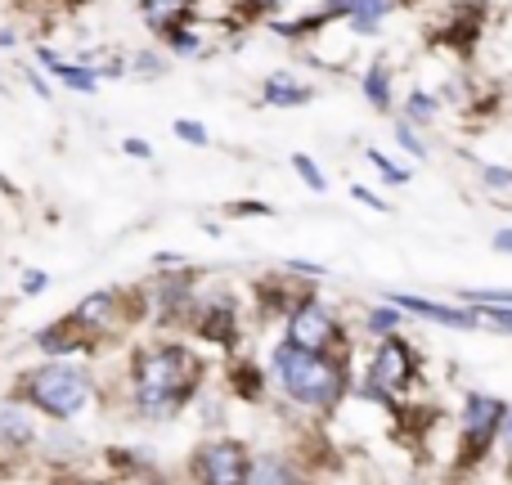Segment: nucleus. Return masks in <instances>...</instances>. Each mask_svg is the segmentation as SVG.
Instances as JSON below:
<instances>
[{
    "mask_svg": "<svg viewBox=\"0 0 512 485\" xmlns=\"http://www.w3.org/2000/svg\"><path fill=\"white\" fill-rule=\"evenodd\" d=\"M198 382V364L180 346H158L135 360V409L149 418L176 414Z\"/></svg>",
    "mask_w": 512,
    "mask_h": 485,
    "instance_id": "1",
    "label": "nucleus"
},
{
    "mask_svg": "<svg viewBox=\"0 0 512 485\" xmlns=\"http://www.w3.org/2000/svg\"><path fill=\"white\" fill-rule=\"evenodd\" d=\"M274 373H279L283 391H288L297 405H310V409L333 405L346 391V373L337 369V364H328L324 351H306V346H297V342L274 346Z\"/></svg>",
    "mask_w": 512,
    "mask_h": 485,
    "instance_id": "2",
    "label": "nucleus"
},
{
    "mask_svg": "<svg viewBox=\"0 0 512 485\" xmlns=\"http://www.w3.org/2000/svg\"><path fill=\"white\" fill-rule=\"evenodd\" d=\"M23 396L32 400V405H41L45 414L54 418H72L81 405H86L90 396V378L81 369H72V364H41V369L23 373Z\"/></svg>",
    "mask_w": 512,
    "mask_h": 485,
    "instance_id": "3",
    "label": "nucleus"
},
{
    "mask_svg": "<svg viewBox=\"0 0 512 485\" xmlns=\"http://www.w3.org/2000/svg\"><path fill=\"white\" fill-rule=\"evenodd\" d=\"M504 418H508V405L495 396H481V391H472L468 400H463V418H459V432H463V459L477 463L481 454L495 445V436L504 432Z\"/></svg>",
    "mask_w": 512,
    "mask_h": 485,
    "instance_id": "4",
    "label": "nucleus"
},
{
    "mask_svg": "<svg viewBox=\"0 0 512 485\" xmlns=\"http://www.w3.org/2000/svg\"><path fill=\"white\" fill-rule=\"evenodd\" d=\"M409 378H414V351H409L400 337H387V342L378 346V355H373V364H369V387H373V396L400 391Z\"/></svg>",
    "mask_w": 512,
    "mask_h": 485,
    "instance_id": "5",
    "label": "nucleus"
},
{
    "mask_svg": "<svg viewBox=\"0 0 512 485\" xmlns=\"http://www.w3.org/2000/svg\"><path fill=\"white\" fill-rule=\"evenodd\" d=\"M288 342L306 346V351H328V346L337 342L333 315H328L324 306H315V301H301V306L288 315Z\"/></svg>",
    "mask_w": 512,
    "mask_h": 485,
    "instance_id": "6",
    "label": "nucleus"
},
{
    "mask_svg": "<svg viewBox=\"0 0 512 485\" xmlns=\"http://www.w3.org/2000/svg\"><path fill=\"white\" fill-rule=\"evenodd\" d=\"M198 468H203L207 481L234 485V481H248L252 459H248V450H243L239 441H216V445H207V450L198 454Z\"/></svg>",
    "mask_w": 512,
    "mask_h": 485,
    "instance_id": "7",
    "label": "nucleus"
},
{
    "mask_svg": "<svg viewBox=\"0 0 512 485\" xmlns=\"http://www.w3.org/2000/svg\"><path fill=\"white\" fill-rule=\"evenodd\" d=\"M400 310H414L418 319H432V324H445V328H481V310H463V306H441V301H427V297H405V292H396Z\"/></svg>",
    "mask_w": 512,
    "mask_h": 485,
    "instance_id": "8",
    "label": "nucleus"
},
{
    "mask_svg": "<svg viewBox=\"0 0 512 485\" xmlns=\"http://www.w3.org/2000/svg\"><path fill=\"white\" fill-rule=\"evenodd\" d=\"M391 0H328V18H346L355 32H378Z\"/></svg>",
    "mask_w": 512,
    "mask_h": 485,
    "instance_id": "9",
    "label": "nucleus"
},
{
    "mask_svg": "<svg viewBox=\"0 0 512 485\" xmlns=\"http://www.w3.org/2000/svg\"><path fill=\"white\" fill-rule=\"evenodd\" d=\"M310 99H315V90H310L306 81H297L292 72H270V77H265V104L301 108V104H310Z\"/></svg>",
    "mask_w": 512,
    "mask_h": 485,
    "instance_id": "10",
    "label": "nucleus"
},
{
    "mask_svg": "<svg viewBox=\"0 0 512 485\" xmlns=\"http://www.w3.org/2000/svg\"><path fill=\"white\" fill-rule=\"evenodd\" d=\"M41 63L54 72V77L63 81V86H72V90H86V95H90V90L99 86V77H95L90 68H77V63H63L59 54H50V50H41Z\"/></svg>",
    "mask_w": 512,
    "mask_h": 485,
    "instance_id": "11",
    "label": "nucleus"
},
{
    "mask_svg": "<svg viewBox=\"0 0 512 485\" xmlns=\"http://www.w3.org/2000/svg\"><path fill=\"white\" fill-rule=\"evenodd\" d=\"M27 441H32V423H27V414L18 405H0V445L23 450Z\"/></svg>",
    "mask_w": 512,
    "mask_h": 485,
    "instance_id": "12",
    "label": "nucleus"
},
{
    "mask_svg": "<svg viewBox=\"0 0 512 485\" xmlns=\"http://www.w3.org/2000/svg\"><path fill=\"white\" fill-rule=\"evenodd\" d=\"M364 95H369V104L378 108V113L391 108V68H387V59L369 63V72H364Z\"/></svg>",
    "mask_w": 512,
    "mask_h": 485,
    "instance_id": "13",
    "label": "nucleus"
},
{
    "mask_svg": "<svg viewBox=\"0 0 512 485\" xmlns=\"http://www.w3.org/2000/svg\"><path fill=\"white\" fill-rule=\"evenodd\" d=\"M185 9H189V0H144V18H149L153 32H171Z\"/></svg>",
    "mask_w": 512,
    "mask_h": 485,
    "instance_id": "14",
    "label": "nucleus"
},
{
    "mask_svg": "<svg viewBox=\"0 0 512 485\" xmlns=\"http://www.w3.org/2000/svg\"><path fill=\"white\" fill-rule=\"evenodd\" d=\"M113 310H117V297L113 292H95V297H86L77 306V324H108V319H113Z\"/></svg>",
    "mask_w": 512,
    "mask_h": 485,
    "instance_id": "15",
    "label": "nucleus"
},
{
    "mask_svg": "<svg viewBox=\"0 0 512 485\" xmlns=\"http://www.w3.org/2000/svg\"><path fill=\"white\" fill-rule=\"evenodd\" d=\"M481 310V328H495V333H512V306L508 301H472Z\"/></svg>",
    "mask_w": 512,
    "mask_h": 485,
    "instance_id": "16",
    "label": "nucleus"
},
{
    "mask_svg": "<svg viewBox=\"0 0 512 485\" xmlns=\"http://www.w3.org/2000/svg\"><path fill=\"white\" fill-rule=\"evenodd\" d=\"M248 481H297V472H292L288 463H279V459H256Z\"/></svg>",
    "mask_w": 512,
    "mask_h": 485,
    "instance_id": "17",
    "label": "nucleus"
},
{
    "mask_svg": "<svg viewBox=\"0 0 512 485\" xmlns=\"http://www.w3.org/2000/svg\"><path fill=\"white\" fill-rule=\"evenodd\" d=\"M396 324H400V306H396V301H387V306L369 310V328H373L378 337H391V333H396Z\"/></svg>",
    "mask_w": 512,
    "mask_h": 485,
    "instance_id": "18",
    "label": "nucleus"
},
{
    "mask_svg": "<svg viewBox=\"0 0 512 485\" xmlns=\"http://www.w3.org/2000/svg\"><path fill=\"white\" fill-rule=\"evenodd\" d=\"M212 319H203V333L207 337H216V342H230V333H234V315L230 310H207Z\"/></svg>",
    "mask_w": 512,
    "mask_h": 485,
    "instance_id": "19",
    "label": "nucleus"
},
{
    "mask_svg": "<svg viewBox=\"0 0 512 485\" xmlns=\"http://www.w3.org/2000/svg\"><path fill=\"white\" fill-rule=\"evenodd\" d=\"M292 167H297V176H301V180H306V185H310V189H315V194H324V189H328V180H324V176H319V167H315V162H310V158H306V153H292Z\"/></svg>",
    "mask_w": 512,
    "mask_h": 485,
    "instance_id": "20",
    "label": "nucleus"
},
{
    "mask_svg": "<svg viewBox=\"0 0 512 485\" xmlns=\"http://www.w3.org/2000/svg\"><path fill=\"white\" fill-rule=\"evenodd\" d=\"M369 162L378 167V176H382V180H391V185H405V180H409V171H405V167H396V162H391L387 153L369 149Z\"/></svg>",
    "mask_w": 512,
    "mask_h": 485,
    "instance_id": "21",
    "label": "nucleus"
},
{
    "mask_svg": "<svg viewBox=\"0 0 512 485\" xmlns=\"http://www.w3.org/2000/svg\"><path fill=\"white\" fill-rule=\"evenodd\" d=\"M432 117H436V99L414 90V95H409V122H432Z\"/></svg>",
    "mask_w": 512,
    "mask_h": 485,
    "instance_id": "22",
    "label": "nucleus"
},
{
    "mask_svg": "<svg viewBox=\"0 0 512 485\" xmlns=\"http://www.w3.org/2000/svg\"><path fill=\"white\" fill-rule=\"evenodd\" d=\"M171 131H176L185 144H198V149L207 144V126H203V122H194V117H180V122L171 126Z\"/></svg>",
    "mask_w": 512,
    "mask_h": 485,
    "instance_id": "23",
    "label": "nucleus"
},
{
    "mask_svg": "<svg viewBox=\"0 0 512 485\" xmlns=\"http://www.w3.org/2000/svg\"><path fill=\"white\" fill-rule=\"evenodd\" d=\"M396 140H400V149H409V153H414V158H427L423 140H418V135H414V126H409V122H400V126H396Z\"/></svg>",
    "mask_w": 512,
    "mask_h": 485,
    "instance_id": "24",
    "label": "nucleus"
},
{
    "mask_svg": "<svg viewBox=\"0 0 512 485\" xmlns=\"http://www.w3.org/2000/svg\"><path fill=\"white\" fill-rule=\"evenodd\" d=\"M23 292H32V297H36V292H45V274L41 270H27L23 274Z\"/></svg>",
    "mask_w": 512,
    "mask_h": 485,
    "instance_id": "25",
    "label": "nucleus"
},
{
    "mask_svg": "<svg viewBox=\"0 0 512 485\" xmlns=\"http://www.w3.org/2000/svg\"><path fill=\"white\" fill-rule=\"evenodd\" d=\"M351 194H355V198H360V203H369V207H373V212H387V203H382V198H378V194H369V189H351Z\"/></svg>",
    "mask_w": 512,
    "mask_h": 485,
    "instance_id": "26",
    "label": "nucleus"
},
{
    "mask_svg": "<svg viewBox=\"0 0 512 485\" xmlns=\"http://www.w3.org/2000/svg\"><path fill=\"white\" fill-rule=\"evenodd\" d=\"M27 72V81H32V90H36V95H41V99H50V86H45V77H41V72H32V68H23Z\"/></svg>",
    "mask_w": 512,
    "mask_h": 485,
    "instance_id": "27",
    "label": "nucleus"
},
{
    "mask_svg": "<svg viewBox=\"0 0 512 485\" xmlns=\"http://www.w3.org/2000/svg\"><path fill=\"white\" fill-rule=\"evenodd\" d=\"M122 149L131 153V158H149V153H153V149H149V144H144V140H126Z\"/></svg>",
    "mask_w": 512,
    "mask_h": 485,
    "instance_id": "28",
    "label": "nucleus"
},
{
    "mask_svg": "<svg viewBox=\"0 0 512 485\" xmlns=\"http://www.w3.org/2000/svg\"><path fill=\"white\" fill-rule=\"evenodd\" d=\"M504 450H508V472H512V409H508V418H504Z\"/></svg>",
    "mask_w": 512,
    "mask_h": 485,
    "instance_id": "29",
    "label": "nucleus"
},
{
    "mask_svg": "<svg viewBox=\"0 0 512 485\" xmlns=\"http://www.w3.org/2000/svg\"><path fill=\"white\" fill-rule=\"evenodd\" d=\"M495 252H512V230H499L495 234Z\"/></svg>",
    "mask_w": 512,
    "mask_h": 485,
    "instance_id": "30",
    "label": "nucleus"
},
{
    "mask_svg": "<svg viewBox=\"0 0 512 485\" xmlns=\"http://www.w3.org/2000/svg\"><path fill=\"white\" fill-rule=\"evenodd\" d=\"M135 68H140V72H158V59H153V54H140V59H135Z\"/></svg>",
    "mask_w": 512,
    "mask_h": 485,
    "instance_id": "31",
    "label": "nucleus"
},
{
    "mask_svg": "<svg viewBox=\"0 0 512 485\" xmlns=\"http://www.w3.org/2000/svg\"><path fill=\"white\" fill-rule=\"evenodd\" d=\"M5 95H9V90H5V86H0V99H5Z\"/></svg>",
    "mask_w": 512,
    "mask_h": 485,
    "instance_id": "32",
    "label": "nucleus"
}]
</instances>
